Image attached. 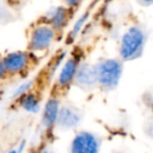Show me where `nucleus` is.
<instances>
[{"label":"nucleus","mask_w":153,"mask_h":153,"mask_svg":"<svg viewBox=\"0 0 153 153\" xmlns=\"http://www.w3.org/2000/svg\"><path fill=\"white\" fill-rule=\"evenodd\" d=\"M97 85L104 91L114 90L122 76L123 66L118 59H103L94 66Z\"/></svg>","instance_id":"1"},{"label":"nucleus","mask_w":153,"mask_h":153,"mask_svg":"<svg viewBox=\"0 0 153 153\" xmlns=\"http://www.w3.org/2000/svg\"><path fill=\"white\" fill-rule=\"evenodd\" d=\"M146 36L144 31L137 26L129 28L124 33L120 45V55L124 61H132L140 57L144 49Z\"/></svg>","instance_id":"2"},{"label":"nucleus","mask_w":153,"mask_h":153,"mask_svg":"<svg viewBox=\"0 0 153 153\" xmlns=\"http://www.w3.org/2000/svg\"><path fill=\"white\" fill-rule=\"evenodd\" d=\"M56 31L45 23H40L32 28L29 36L28 49L32 52H42L52 45Z\"/></svg>","instance_id":"3"},{"label":"nucleus","mask_w":153,"mask_h":153,"mask_svg":"<svg viewBox=\"0 0 153 153\" xmlns=\"http://www.w3.org/2000/svg\"><path fill=\"white\" fill-rule=\"evenodd\" d=\"M100 146L99 137L91 131L80 130L71 141L69 153H99Z\"/></svg>","instance_id":"4"},{"label":"nucleus","mask_w":153,"mask_h":153,"mask_svg":"<svg viewBox=\"0 0 153 153\" xmlns=\"http://www.w3.org/2000/svg\"><path fill=\"white\" fill-rule=\"evenodd\" d=\"M2 59L3 66L8 76L24 73L30 65V55L26 51H13L4 55Z\"/></svg>","instance_id":"5"},{"label":"nucleus","mask_w":153,"mask_h":153,"mask_svg":"<svg viewBox=\"0 0 153 153\" xmlns=\"http://www.w3.org/2000/svg\"><path fill=\"white\" fill-rule=\"evenodd\" d=\"M81 122V113L76 106L69 103H62L57 116L55 128L59 130H72Z\"/></svg>","instance_id":"6"},{"label":"nucleus","mask_w":153,"mask_h":153,"mask_svg":"<svg viewBox=\"0 0 153 153\" xmlns=\"http://www.w3.org/2000/svg\"><path fill=\"white\" fill-rule=\"evenodd\" d=\"M62 101L56 95H52L45 101L42 108V127L46 132H51L55 129Z\"/></svg>","instance_id":"7"},{"label":"nucleus","mask_w":153,"mask_h":153,"mask_svg":"<svg viewBox=\"0 0 153 153\" xmlns=\"http://www.w3.org/2000/svg\"><path fill=\"white\" fill-rule=\"evenodd\" d=\"M79 65L80 62L76 57H70L64 62L56 78V85L59 89H67L74 82Z\"/></svg>","instance_id":"8"},{"label":"nucleus","mask_w":153,"mask_h":153,"mask_svg":"<svg viewBox=\"0 0 153 153\" xmlns=\"http://www.w3.org/2000/svg\"><path fill=\"white\" fill-rule=\"evenodd\" d=\"M69 21V8L67 6H54L51 7L44 15V23L52 27L55 31L61 30Z\"/></svg>","instance_id":"9"},{"label":"nucleus","mask_w":153,"mask_h":153,"mask_svg":"<svg viewBox=\"0 0 153 153\" xmlns=\"http://www.w3.org/2000/svg\"><path fill=\"white\" fill-rule=\"evenodd\" d=\"M73 83L82 90H91L95 85H97L94 66H91L87 62L79 65Z\"/></svg>","instance_id":"10"},{"label":"nucleus","mask_w":153,"mask_h":153,"mask_svg":"<svg viewBox=\"0 0 153 153\" xmlns=\"http://www.w3.org/2000/svg\"><path fill=\"white\" fill-rule=\"evenodd\" d=\"M17 104L20 108L25 111L26 113L36 114L42 109V100L38 93H36L33 90L26 93L23 96L16 99Z\"/></svg>","instance_id":"11"},{"label":"nucleus","mask_w":153,"mask_h":153,"mask_svg":"<svg viewBox=\"0 0 153 153\" xmlns=\"http://www.w3.org/2000/svg\"><path fill=\"white\" fill-rule=\"evenodd\" d=\"M33 85H34V80H25L24 82L21 83L19 87H17L15 89L14 93H13V98L14 99H18L19 97L23 96L26 93L30 92L31 90H33Z\"/></svg>","instance_id":"12"},{"label":"nucleus","mask_w":153,"mask_h":153,"mask_svg":"<svg viewBox=\"0 0 153 153\" xmlns=\"http://www.w3.org/2000/svg\"><path fill=\"white\" fill-rule=\"evenodd\" d=\"M85 20H87V16H83V17H81V18L78 19V21H77V22L74 24L72 30H71V32H70V36H70L71 39H74L75 36L78 34V32L80 31L81 28H82V26H83V24H85Z\"/></svg>","instance_id":"13"},{"label":"nucleus","mask_w":153,"mask_h":153,"mask_svg":"<svg viewBox=\"0 0 153 153\" xmlns=\"http://www.w3.org/2000/svg\"><path fill=\"white\" fill-rule=\"evenodd\" d=\"M7 73L5 71V68L3 66V62H2V59H0V81L1 80H4V79L7 77Z\"/></svg>","instance_id":"14"},{"label":"nucleus","mask_w":153,"mask_h":153,"mask_svg":"<svg viewBox=\"0 0 153 153\" xmlns=\"http://www.w3.org/2000/svg\"><path fill=\"white\" fill-rule=\"evenodd\" d=\"M80 2H81V0H65V3H66L68 8L76 7Z\"/></svg>","instance_id":"15"},{"label":"nucleus","mask_w":153,"mask_h":153,"mask_svg":"<svg viewBox=\"0 0 153 153\" xmlns=\"http://www.w3.org/2000/svg\"><path fill=\"white\" fill-rule=\"evenodd\" d=\"M24 146H25L24 143H21V144H19V145H18V147L10 150L7 153H22L23 151H24Z\"/></svg>","instance_id":"16"},{"label":"nucleus","mask_w":153,"mask_h":153,"mask_svg":"<svg viewBox=\"0 0 153 153\" xmlns=\"http://www.w3.org/2000/svg\"><path fill=\"white\" fill-rule=\"evenodd\" d=\"M39 153H57L56 151H54L53 149L49 147H44V148H41L39 149Z\"/></svg>","instance_id":"17"},{"label":"nucleus","mask_w":153,"mask_h":153,"mask_svg":"<svg viewBox=\"0 0 153 153\" xmlns=\"http://www.w3.org/2000/svg\"><path fill=\"white\" fill-rule=\"evenodd\" d=\"M27 153H39V149L38 148H31L27 151Z\"/></svg>","instance_id":"18"},{"label":"nucleus","mask_w":153,"mask_h":153,"mask_svg":"<svg viewBox=\"0 0 153 153\" xmlns=\"http://www.w3.org/2000/svg\"><path fill=\"white\" fill-rule=\"evenodd\" d=\"M142 2H144V3H146V4H151L153 3V0H141Z\"/></svg>","instance_id":"19"},{"label":"nucleus","mask_w":153,"mask_h":153,"mask_svg":"<svg viewBox=\"0 0 153 153\" xmlns=\"http://www.w3.org/2000/svg\"><path fill=\"white\" fill-rule=\"evenodd\" d=\"M2 16H3V7H2L1 4H0V19L2 18Z\"/></svg>","instance_id":"20"},{"label":"nucleus","mask_w":153,"mask_h":153,"mask_svg":"<svg viewBox=\"0 0 153 153\" xmlns=\"http://www.w3.org/2000/svg\"><path fill=\"white\" fill-rule=\"evenodd\" d=\"M150 111H151V113H152V115H153V99H152L151 103H150Z\"/></svg>","instance_id":"21"},{"label":"nucleus","mask_w":153,"mask_h":153,"mask_svg":"<svg viewBox=\"0 0 153 153\" xmlns=\"http://www.w3.org/2000/svg\"><path fill=\"white\" fill-rule=\"evenodd\" d=\"M2 94H3V93H2V91L0 90V100L2 99Z\"/></svg>","instance_id":"22"}]
</instances>
